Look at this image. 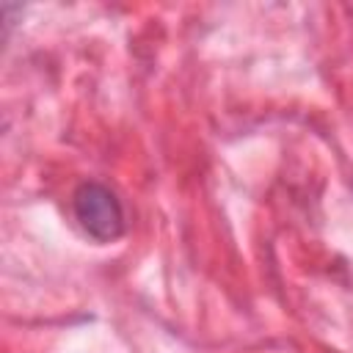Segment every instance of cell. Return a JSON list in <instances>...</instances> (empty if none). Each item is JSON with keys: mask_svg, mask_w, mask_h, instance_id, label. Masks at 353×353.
Masks as SVG:
<instances>
[{"mask_svg": "<svg viewBox=\"0 0 353 353\" xmlns=\"http://www.w3.org/2000/svg\"><path fill=\"white\" fill-rule=\"evenodd\" d=\"M72 210L83 232L97 243H113L124 234V210L102 182H83L72 193Z\"/></svg>", "mask_w": 353, "mask_h": 353, "instance_id": "1", "label": "cell"}]
</instances>
